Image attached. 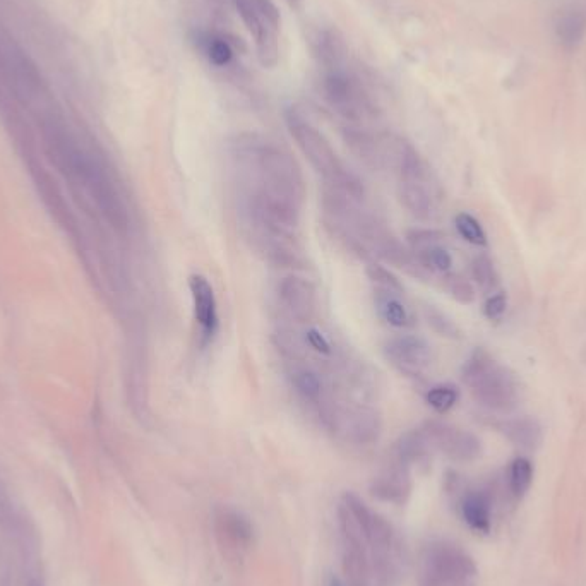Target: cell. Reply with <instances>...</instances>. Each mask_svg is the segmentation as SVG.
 <instances>
[{
  "mask_svg": "<svg viewBox=\"0 0 586 586\" xmlns=\"http://www.w3.org/2000/svg\"><path fill=\"white\" fill-rule=\"evenodd\" d=\"M412 467L393 456L386 467L381 468L372 480V494L388 501V503L403 504L412 492Z\"/></svg>",
  "mask_w": 586,
  "mask_h": 586,
  "instance_id": "e0dca14e",
  "label": "cell"
},
{
  "mask_svg": "<svg viewBox=\"0 0 586 586\" xmlns=\"http://www.w3.org/2000/svg\"><path fill=\"white\" fill-rule=\"evenodd\" d=\"M278 299L283 311L297 323H311L317 312L316 287L307 278L288 275L278 283Z\"/></svg>",
  "mask_w": 586,
  "mask_h": 586,
  "instance_id": "5bb4252c",
  "label": "cell"
},
{
  "mask_svg": "<svg viewBox=\"0 0 586 586\" xmlns=\"http://www.w3.org/2000/svg\"><path fill=\"white\" fill-rule=\"evenodd\" d=\"M367 278L374 285V290H384V292L403 293V285L388 268L379 266V264H369L367 266Z\"/></svg>",
  "mask_w": 586,
  "mask_h": 586,
  "instance_id": "f1b7e54d",
  "label": "cell"
},
{
  "mask_svg": "<svg viewBox=\"0 0 586 586\" xmlns=\"http://www.w3.org/2000/svg\"><path fill=\"white\" fill-rule=\"evenodd\" d=\"M482 311H484V316L489 321H494V323L501 321L506 311H508V297H506V293L496 292L489 295L484 302Z\"/></svg>",
  "mask_w": 586,
  "mask_h": 586,
  "instance_id": "f546056e",
  "label": "cell"
},
{
  "mask_svg": "<svg viewBox=\"0 0 586 586\" xmlns=\"http://www.w3.org/2000/svg\"><path fill=\"white\" fill-rule=\"evenodd\" d=\"M290 379H292L293 388L297 391V395L305 401L319 407L326 398V389H324L323 377L319 376V372L314 371L311 367L305 365H297L293 367L290 372Z\"/></svg>",
  "mask_w": 586,
  "mask_h": 586,
  "instance_id": "44dd1931",
  "label": "cell"
},
{
  "mask_svg": "<svg viewBox=\"0 0 586 586\" xmlns=\"http://www.w3.org/2000/svg\"><path fill=\"white\" fill-rule=\"evenodd\" d=\"M189 290H191L194 321L198 324L203 340L211 341L218 331V321H220L215 288L206 276L194 273L189 276Z\"/></svg>",
  "mask_w": 586,
  "mask_h": 586,
  "instance_id": "2e32d148",
  "label": "cell"
},
{
  "mask_svg": "<svg viewBox=\"0 0 586 586\" xmlns=\"http://www.w3.org/2000/svg\"><path fill=\"white\" fill-rule=\"evenodd\" d=\"M455 227L461 239L477 247L487 246V234L479 220L470 213H458L455 216Z\"/></svg>",
  "mask_w": 586,
  "mask_h": 586,
  "instance_id": "484cf974",
  "label": "cell"
},
{
  "mask_svg": "<svg viewBox=\"0 0 586 586\" xmlns=\"http://www.w3.org/2000/svg\"><path fill=\"white\" fill-rule=\"evenodd\" d=\"M425 400L434 412L448 413L460 400V391L453 384H437L427 391Z\"/></svg>",
  "mask_w": 586,
  "mask_h": 586,
  "instance_id": "d4e9b609",
  "label": "cell"
},
{
  "mask_svg": "<svg viewBox=\"0 0 586 586\" xmlns=\"http://www.w3.org/2000/svg\"><path fill=\"white\" fill-rule=\"evenodd\" d=\"M374 293H376L374 297L376 311L384 323L398 329L412 328L415 319L410 307L403 300V293L384 292V290H374Z\"/></svg>",
  "mask_w": 586,
  "mask_h": 586,
  "instance_id": "ffe728a7",
  "label": "cell"
},
{
  "mask_svg": "<svg viewBox=\"0 0 586 586\" xmlns=\"http://www.w3.org/2000/svg\"><path fill=\"white\" fill-rule=\"evenodd\" d=\"M420 429L424 432L432 453L437 451L449 460L460 461V463L475 461L482 455V443L479 437L467 429L439 422V420L425 422Z\"/></svg>",
  "mask_w": 586,
  "mask_h": 586,
  "instance_id": "8fae6325",
  "label": "cell"
},
{
  "mask_svg": "<svg viewBox=\"0 0 586 586\" xmlns=\"http://www.w3.org/2000/svg\"><path fill=\"white\" fill-rule=\"evenodd\" d=\"M213 2H216V4H222L223 0H213Z\"/></svg>",
  "mask_w": 586,
  "mask_h": 586,
  "instance_id": "e575fe53",
  "label": "cell"
},
{
  "mask_svg": "<svg viewBox=\"0 0 586 586\" xmlns=\"http://www.w3.org/2000/svg\"><path fill=\"white\" fill-rule=\"evenodd\" d=\"M479 569L460 545L437 540L425 547L419 586H477Z\"/></svg>",
  "mask_w": 586,
  "mask_h": 586,
  "instance_id": "9c48e42d",
  "label": "cell"
},
{
  "mask_svg": "<svg viewBox=\"0 0 586 586\" xmlns=\"http://www.w3.org/2000/svg\"><path fill=\"white\" fill-rule=\"evenodd\" d=\"M395 167L401 204L415 218L431 220L437 213L441 189L429 163L412 144L401 143Z\"/></svg>",
  "mask_w": 586,
  "mask_h": 586,
  "instance_id": "8992f818",
  "label": "cell"
},
{
  "mask_svg": "<svg viewBox=\"0 0 586 586\" xmlns=\"http://www.w3.org/2000/svg\"><path fill=\"white\" fill-rule=\"evenodd\" d=\"M343 138L353 155L364 162L367 167L384 168L396 165L400 153L401 141L389 143L388 139L377 136L369 129L360 126H350L343 132Z\"/></svg>",
  "mask_w": 586,
  "mask_h": 586,
  "instance_id": "4fadbf2b",
  "label": "cell"
},
{
  "mask_svg": "<svg viewBox=\"0 0 586 586\" xmlns=\"http://www.w3.org/2000/svg\"><path fill=\"white\" fill-rule=\"evenodd\" d=\"M239 213L261 216L299 228L305 180L290 151L256 134L240 136L234 146Z\"/></svg>",
  "mask_w": 586,
  "mask_h": 586,
  "instance_id": "6da1fadb",
  "label": "cell"
},
{
  "mask_svg": "<svg viewBox=\"0 0 586 586\" xmlns=\"http://www.w3.org/2000/svg\"><path fill=\"white\" fill-rule=\"evenodd\" d=\"M251 33L261 66L275 67L280 59V12L271 0H232Z\"/></svg>",
  "mask_w": 586,
  "mask_h": 586,
  "instance_id": "30bf717a",
  "label": "cell"
},
{
  "mask_svg": "<svg viewBox=\"0 0 586 586\" xmlns=\"http://www.w3.org/2000/svg\"><path fill=\"white\" fill-rule=\"evenodd\" d=\"M499 432L503 434L509 443L515 444L516 448L525 451H535L544 441L542 425L532 417H515L506 419L497 425Z\"/></svg>",
  "mask_w": 586,
  "mask_h": 586,
  "instance_id": "ac0fdd59",
  "label": "cell"
},
{
  "mask_svg": "<svg viewBox=\"0 0 586 586\" xmlns=\"http://www.w3.org/2000/svg\"><path fill=\"white\" fill-rule=\"evenodd\" d=\"M305 343L311 350L319 355H324V357H329L333 353V345H331L328 336L317 328H309L305 331Z\"/></svg>",
  "mask_w": 586,
  "mask_h": 586,
  "instance_id": "1f68e13d",
  "label": "cell"
},
{
  "mask_svg": "<svg viewBox=\"0 0 586 586\" xmlns=\"http://www.w3.org/2000/svg\"><path fill=\"white\" fill-rule=\"evenodd\" d=\"M586 35L585 12L571 9L559 16L556 23V36L564 48H576Z\"/></svg>",
  "mask_w": 586,
  "mask_h": 586,
  "instance_id": "7402d4cb",
  "label": "cell"
},
{
  "mask_svg": "<svg viewBox=\"0 0 586 586\" xmlns=\"http://www.w3.org/2000/svg\"><path fill=\"white\" fill-rule=\"evenodd\" d=\"M317 412L324 427L345 443L369 446L381 436V415L362 400H336L328 395L317 407Z\"/></svg>",
  "mask_w": 586,
  "mask_h": 586,
  "instance_id": "52a82bcc",
  "label": "cell"
},
{
  "mask_svg": "<svg viewBox=\"0 0 586 586\" xmlns=\"http://www.w3.org/2000/svg\"><path fill=\"white\" fill-rule=\"evenodd\" d=\"M461 379L473 400L489 412H515L521 389L515 374L484 348H475L461 367Z\"/></svg>",
  "mask_w": 586,
  "mask_h": 586,
  "instance_id": "277c9868",
  "label": "cell"
},
{
  "mask_svg": "<svg viewBox=\"0 0 586 586\" xmlns=\"http://www.w3.org/2000/svg\"><path fill=\"white\" fill-rule=\"evenodd\" d=\"M45 141L52 160L66 179L71 180L72 186L90 199L110 227L124 232L129 227L126 201L102 155L55 120L45 124Z\"/></svg>",
  "mask_w": 586,
  "mask_h": 586,
  "instance_id": "3957f363",
  "label": "cell"
},
{
  "mask_svg": "<svg viewBox=\"0 0 586 586\" xmlns=\"http://www.w3.org/2000/svg\"><path fill=\"white\" fill-rule=\"evenodd\" d=\"M444 288L460 304H472L473 300H475V288H473L472 283L468 282L467 278L456 275V273H446L444 275Z\"/></svg>",
  "mask_w": 586,
  "mask_h": 586,
  "instance_id": "83f0119b",
  "label": "cell"
},
{
  "mask_svg": "<svg viewBox=\"0 0 586 586\" xmlns=\"http://www.w3.org/2000/svg\"><path fill=\"white\" fill-rule=\"evenodd\" d=\"M288 2H290V4H293V6H295V4H297V2H299V0H288Z\"/></svg>",
  "mask_w": 586,
  "mask_h": 586,
  "instance_id": "836d02e7",
  "label": "cell"
},
{
  "mask_svg": "<svg viewBox=\"0 0 586 586\" xmlns=\"http://www.w3.org/2000/svg\"><path fill=\"white\" fill-rule=\"evenodd\" d=\"M328 586H348L345 581L340 580V578H336V576H331L328 581Z\"/></svg>",
  "mask_w": 586,
  "mask_h": 586,
  "instance_id": "d6a6232c",
  "label": "cell"
},
{
  "mask_svg": "<svg viewBox=\"0 0 586 586\" xmlns=\"http://www.w3.org/2000/svg\"><path fill=\"white\" fill-rule=\"evenodd\" d=\"M287 127L312 168L323 177L324 187L364 198V186L359 177L348 170L323 132L295 110L287 114Z\"/></svg>",
  "mask_w": 586,
  "mask_h": 586,
  "instance_id": "5b68a950",
  "label": "cell"
},
{
  "mask_svg": "<svg viewBox=\"0 0 586 586\" xmlns=\"http://www.w3.org/2000/svg\"><path fill=\"white\" fill-rule=\"evenodd\" d=\"M348 586H398L408 571L400 532L357 494H343L336 509Z\"/></svg>",
  "mask_w": 586,
  "mask_h": 586,
  "instance_id": "7a4b0ae2",
  "label": "cell"
},
{
  "mask_svg": "<svg viewBox=\"0 0 586 586\" xmlns=\"http://www.w3.org/2000/svg\"><path fill=\"white\" fill-rule=\"evenodd\" d=\"M204 54L213 66L225 67L234 57V48L225 36L208 35L204 38Z\"/></svg>",
  "mask_w": 586,
  "mask_h": 586,
  "instance_id": "4316f807",
  "label": "cell"
},
{
  "mask_svg": "<svg viewBox=\"0 0 586 586\" xmlns=\"http://www.w3.org/2000/svg\"><path fill=\"white\" fill-rule=\"evenodd\" d=\"M427 319H429V324L436 329L439 335L448 336V338H458L460 336L458 326L443 312L431 309V311H427Z\"/></svg>",
  "mask_w": 586,
  "mask_h": 586,
  "instance_id": "4dcf8cb0",
  "label": "cell"
},
{
  "mask_svg": "<svg viewBox=\"0 0 586 586\" xmlns=\"http://www.w3.org/2000/svg\"><path fill=\"white\" fill-rule=\"evenodd\" d=\"M216 539L228 552H244L254 542V525L249 516L234 506H220L215 509Z\"/></svg>",
  "mask_w": 586,
  "mask_h": 586,
  "instance_id": "9a60e30c",
  "label": "cell"
},
{
  "mask_svg": "<svg viewBox=\"0 0 586 586\" xmlns=\"http://www.w3.org/2000/svg\"><path fill=\"white\" fill-rule=\"evenodd\" d=\"M384 355L396 371L407 377L424 376L434 362L431 343L417 335H400L386 341Z\"/></svg>",
  "mask_w": 586,
  "mask_h": 586,
  "instance_id": "7c38bea8",
  "label": "cell"
},
{
  "mask_svg": "<svg viewBox=\"0 0 586 586\" xmlns=\"http://www.w3.org/2000/svg\"><path fill=\"white\" fill-rule=\"evenodd\" d=\"M533 482V465L532 461L525 456H518L511 461L508 468V487L509 492L516 499L527 496Z\"/></svg>",
  "mask_w": 586,
  "mask_h": 586,
  "instance_id": "603a6c76",
  "label": "cell"
},
{
  "mask_svg": "<svg viewBox=\"0 0 586 586\" xmlns=\"http://www.w3.org/2000/svg\"><path fill=\"white\" fill-rule=\"evenodd\" d=\"M470 270H472L473 282L479 285L482 292L487 293V295L497 292L499 275H497L496 266H494L489 256H485V254L475 256Z\"/></svg>",
  "mask_w": 586,
  "mask_h": 586,
  "instance_id": "cb8c5ba5",
  "label": "cell"
},
{
  "mask_svg": "<svg viewBox=\"0 0 586 586\" xmlns=\"http://www.w3.org/2000/svg\"><path fill=\"white\" fill-rule=\"evenodd\" d=\"M323 96L336 114L360 126L376 115V105L362 79L347 66V59L323 67Z\"/></svg>",
  "mask_w": 586,
  "mask_h": 586,
  "instance_id": "ba28073f",
  "label": "cell"
},
{
  "mask_svg": "<svg viewBox=\"0 0 586 586\" xmlns=\"http://www.w3.org/2000/svg\"><path fill=\"white\" fill-rule=\"evenodd\" d=\"M460 511L468 527L479 533L491 532L492 499L485 491H467L460 499Z\"/></svg>",
  "mask_w": 586,
  "mask_h": 586,
  "instance_id": "d6986e66",
  "label": "cell"
}]
</instances>
